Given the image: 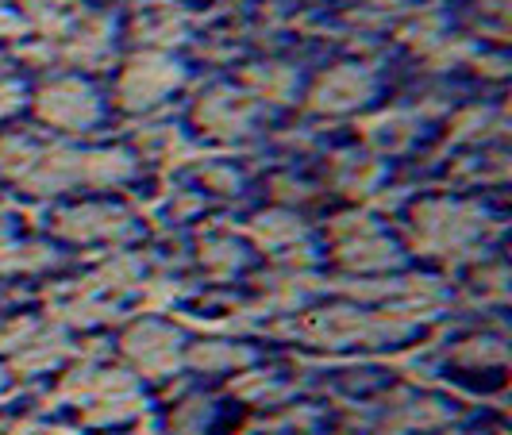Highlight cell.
Wrapping results in <instances>:
<instances>
[{
    "instance_id": "7a4b0ae2",
    "label": "cell",
    "mask_w": 512,
    "mask_h": 435,
    "mask_svg": "<svg viewBox=\"0 0 512 435\" xmlns=\"http://www.w3.org/2000/svg\"><path fill=\"white\" fill-rule=\"evenodd\" d=\"M178 81V70L166 62H139L128 77H124V101L128 104H151L166 85Z\"/></svg>"
},
{
    "instance_id": "3957f363",
    "label": "cell",
    "mask_w": 512,
    "mask_h": 435,
    "mask_svg": "<svg viewBox=\"0 0 512 435\" xmlns=\"http://www.w3.org/2000/svg\"><path fill=\"white\" fill-rule=\"evenodd\" d=\"M366 97V77L359 70H339L320 85V104L324 108H351Z\"/></svg>"
},
{
    "instance_id": "6da1fadb",
    "label": "cell",
    "mask_w": 512,
    "mask_h": 435,
    "mask_svg": "<svg viewBox=\"0 0 512 435\" xmlns=\"http://www.w3.org/2000/svg\"><path fill=\"white\" fill-rule=\"evenodd\" d=\"M93 112H97L93 93L81 89V85H58V89H47V97H43V116L54 120V124L77 128V124H89Z\"/></svg>"
}]
</instances>
